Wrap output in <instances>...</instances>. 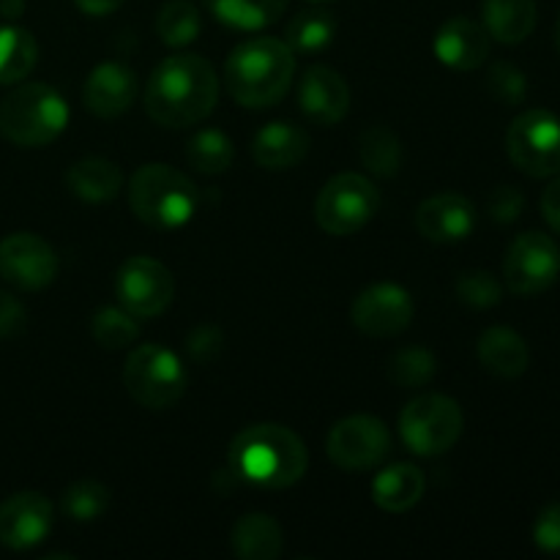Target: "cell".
Wrapping results in <instances>:
<instances>
[{
	"mask_svg": "<svg viewBox=\"0 0 560 560\" xmlns=\"http://www.w3.org/2000/svg\"><path fill=\"white\" fill-rule=\"evenodd\" d=\"M219 102L217 69L202 55L178 52L153 69L145 88V113L159 126L184 129L200 124Z\"/></svg>",
	"mask_w": 560,
	"mask_h": 560,
	"instance_id": "obj_1",
	"label": "cell"
},
{
	"mask_svg": "<svg viewBox=\"0 0 560 560\" xmlns=\"http://www.w3.org/2000/svg\"><path fill=\"white\" fill-rule=\"evenodd\" d=\"M310 454L304 441L290 427H246L230 443V468L238 479L262 490H288L304 479Z\"/></svg>",
	"mask_w": 560,
	"mask_h": 560,
	"instance_id": "obj_2",
	"label": "cell"
},
{
	"mask_svg": "<svg viewBox=\"0 0 560 560\" xmlns=\"http://www.w3.org/2000/svg\"><path fill=\"white\" fill-rule=\"evenodd\" d=\"M295 77V52L271 36L249 38L230 52L224 66L228 93L246 109H266L284 98Z\"/></svg>",
	"mask_w": 560,
	"mask_h": 560,
	"instance_id": "obj_3",
	"label": "cell"
},
{
	"mask_svg": "<svg viewBox=\"0 0 560 560\" xmlns=\"http://www.w3.org/2000/svg\"><path fill=\"white\" fill-rule=\"evenodd\" d=\"M69 126V104L44 82L14 88L0 104V135L20 148H44Z\"/></svg>",
	"mask_w": 560,
	"mask_h": 560,
	"instance_id": "obj_4",
	"label": "cell"
},
{
	"mask_svg": "<svg viewBox=\"0 0 560 560\" xmlns=\"http://www.w3.org/2000/svg\"><path fill=\"white\" fill-rule=\"evenodd\" d=\"M129 206L153 230L184 228L197 208V189L170 164H142L129 178Z\"/></svg>",
	"mask_w": 560,
	"mask_h": 560,
	"instance_id": "obj_5",
	"label": "cell"
},
{
	"mask_svg": "<svg viewBox=\"0 0 560 560\" xmlns=\"http://www.w3.org/2000/svg\"><path fill=\"white\" fill-rule=\"evenodd\" d=\"M186 366L173 350L162 345H140L124 364V386L137 405L148 410H167L184 397Z\"/></svg>",
	"mask_w": 560,
	"mask_h": 560,
	"instance_id": "obj_6",
	"label": "cell"
},
{
	"mask_svg": "<svg viewBox=\"0 0 560 560\" xmlns=\"http://www.w3.org/2000/svg\"><path fill=\"white\" fill-rule=\"evenodd\" d=\"M465 430V416L457 399L446 394H421L405 405L399 416V432L410 452L419 457H441Z\"/></svg>",
	"mask_w": 560,
	"mask_h": 560,
	"instance_id": "obj_7",
	"label": "cell"
},
{
	"mask_svg": "<svg viewBox=\"0 0 560 560\" xmlns=\"http://www.w3.org/2000/svg\"><path fill=\"white\" fill-rule=\"evenodd\" d=\"M381 211V191L366 175L339 173L315 200V222L328 235H353Z\"/></svg>",
	"mask_w": 560,
	"mask_h": 560,
	"instance_id": "obj_8",
	"label": "cell"
},
{
	"mask_svg": "<svg viewBox=\"0 0 560 560\" xmlns=\"http://www.w3.org/2000/svg\"><path fill=\"white\" fill-rule=\"evenodd\" d=\"M506 153L528 178H552L560 173V118L550 109L517 115L506 131Z\"/></svg>",
	"mask_w": 560,
	"mask_h": 560,
	"instance_id": "obj_9",
	"label": "cell"
},
{
	"mask_svg": "<svg viewBox=\"0 0 560 560\" xmlns=\"http://www.w3.org/2000/svg\"><path fill=\"white\" fill-rule=\"evenodd\" d=\"M560 277V249L547 233L530 230L512 241L503 260V279L514 295H539L550 290Z\"/></svg>",
	"mask_w": 560,
	"mask_h": 560,
	"instance_id": "obj_10",
	"label": "cell"
},
{
	"mask_svg": "<svg viewBox=\"0 0 560 560\" xmlns=\"http://www.w3.org/2000/svg\"><path fill=\"white\" fill-rule=\"evenodd\" d=\"M115 295H118L120 306L137 320H151V317L164 315L173 304V273L153 257L135 255L118 268Z\"/></svg>",
	"mask_w": 560,
	"mask_h": 560,
	"instance_id": "obj_11",
	"label": "cell"
},
{
	"mask_svg": "<svg viewBox=\"0 0 560 560\" xmlns=\"http://www.w3.org/2000/svg\"><path fill=\"white\" fill-rule=\"evenodd\" d=\"M326 452L337 468L361 474V470L375 468V465H381L388 457L392 435H388V427L381 419H375V416H348V419L337 421L331 427Z\"/></svg>",
	"mask_w": 560,
	"mask_h": 560,
	"instance_id": "obj_12",
	"label": "cell"
},
{
	"mask_svg": "<svg viewBox=\"0 0 560 560\" xmlns=\"http://www.w3.org/2000/svg\"><path fill=\"white\" fill-rule=\"evenodd\" d=\"M0 277L20 290H44L58 277V255L36 233H11L0 241Z\"/></svg>",
	"mask_w": 560,
	"mask_h": 560,
	"instance_id": "obj_13",
	"label": "cell"
},
{
	"mask_svg": "<svg viewBox=\"0 0 560 560\" xmlns=\"http://www.w3.org/2000/svg\"><path fill=\"white\" fill-rule=\"evenodd\" d=\"M353 323L366 337H397L413 323L416 306L405 288L394 282H377L361 290L353 301Z\"/></svg>",
	"mask_w": 560,
	"mask_h": 560,
	"instance_id": "obj_14",
	"label": "cell"
},
{
	"mask_svg": "<svg viewBox=\"0 0 560 560\" xmlns=\"http://www.w3.org/2000/svg\"><path fill=\"white\" fill-rule=\"evenodd\" d=\"M55 509L42 492H16L0 503V545L9 550H31L52 530Z\"/></svg>",
	"mask_w": 560,
	"mask_h": 560,
	"instance_id": "obj_15",
	"label": "cell"
},
{
	"mask_svg": "<svg viewBox=\"0 0 560 560\" xmlns=\"http://www.w3.org/2000/svg\"><path fill=\"white\" fill-rule=\"evenodd\" d=\"M476 222L474 202L457 191L432 195L416 208V230L432 244H457L474 233Z\"/></svg>",
	"mask_w": 560,
	"mask_h": 560,
	"instance_id": "obj_16",
	"label": "cell"
},
{
	"mask_svg": "<svg viewBox=\"0 0 560 560\" xmlns=\"http://www.w3.org/2000/svg\"><path fill=\"white\" fill-rule=\"evenodd\" d=\"M350 88L331 66L315 63L304 69L299 82V109L320 126H334L348 115Z\"/></svg>",
	"mask_w": 560,
	"mask_h": 560,
	"instance_id": "obj_17",
	"label": "cell"
},
{
	"mask_svg": "<svg viewBox=\"0 0 560 560\" xmlns=\"http://www.w3.org/2000/svg\"><path fill=\"white\" fill-rule=\"evenodd\" d=\"M490 33L470 16H452L432 38L438 60L454 71H474L490 58Z\"/></svg>",
	"mask_w": 560,
	"mask_h": 560,
	"instance_id": "obj_18",
	"label": "cell"
},
{
	"mask_svg": "<svg viewBox=\"0 0 560 560\" xmlns=\"http://www.w3.org/2000/svg\"><path fill=\"white\" fill-rule=\"evenodd\" d=\"M137 98V74L126 63L107 60L88 74L82 102L96 118H120Z\"/></svg>",
	"mask_w": 560,
	"mask_h": 560,
	"instance_id": "obj_19",
	"label": "cell"
},
{
	"mask_svg": "<svg viewBox=\"0 0 560 560\" xmlns=\"http://www.w3.org/2000/svg\"><path fill=\"white\" fill-rule=\"evenodd\" d=\"M252 153L262 170H290L304 162L306 153H310V135L299 124L273 120L257 131Z\"/></svg>",
	"mask_w": 560,
	"mask_h": 560,
	"instance_id": "obj_20",
	"label": "cell"
},
{
	"mask_svg": "<svg viewBox=\"0 0 560 560\" xmlns=\"http://www.w3.org/2000/svg\"><path fill=\"white\" fill-rule=\"evenodd\" d=\"M476 355H479L481 366L487 372H492L498 377H506V381L525 375V370L530 364V350L525 345V339L506 326L487 328L481 334L479 345H476Z\"/></svg>",
	"mask_w": 560,
	"mask_h": 560,
	"instance_id": "obj_21",
	"label": "cell"
},
{
	"mask_svg": "<svg viewBox=\"0 0 560 560\" xmlns=\"http://www.w3.org/2000/svg\"><path fill=\"white\" fill-rule=\"evenodd\" d=\"M66 186L82 202H109L124 189V170L102 156L80 159L66 173Z\"/></svg>",
	"mask_w": 560,
	"mask_h": 560,
	"instance_id": "obj_22",
	"label": "cell"
},
{
	"mask_svg": "<svg viewBox=\"0 0 560 560\" xmlns=\"http://www.w3.org/2000/svg\"><path fill=\"white\" fill-rule=\"evenodd\" d=\"M427 479L421 468L410 463L388 465L386 470L375 476L372 481V501L377 509L388 514H405L421 501L424 495Z\"/></svg>",
	"mask_w": 560,
	"mask_h": 560,
	"instance_id": "obj_23",
	"label": "cell"
},
{
	"mask_svg": "<svg viewBox=\"0 0 560 560\" xmlns=\"http://www.w3.org/2000/svg\"><path fill=\"white\" fill-rule=\"evenodd\" d=\"M536 0H485L481 25L501 44H523L536 27Z\"/></svg>",
	"mask_w": 560,
	"mask_h": 560,
	"instance_id": "obj_24",
	"label": "cell"
},
{
	"mask_svg": "<svg viewBox=\"0 0 560 560\" xmlns=\"http://www.w3.org/2000/svg\"><path fill=\"white\" fill-rule=\"evenodd\" d=\"M282 525L268 514H244L233 525V552L244 560H273L282 556Z\"/></svg>",
	"mask_w": 560,
	"mask_h": 560,
	"instance_id": "obj_25",
	"label": "cell"
},
{
	"mask_svg": "<svg viewBox=\"0 0 560 560\" xmlns=\"http://www.w3.org/2000/svg\"><path fill=\"white\" fill-rule=\"evenodd\" d=\"M219 22L238 31H260L284 14L290 0H202Z\"/></svg>",
	"mask_w": 560,
	"mask_h": 560,
	"instance_id": "obj_26",
	"label": "cell"
},
{
	"mask_svg": "<svg viewBox=\"0 0 560 560\" xmlns=\"http://www.w3.org/2000/svg\"><path fill=\"white\" fill-rule=\"evenodd\" d=\"M38 60V44L20 25H0V85L25 80Z\"/></svg>",
	"mask_w": 560,
	"mask_h": 560,
	"instance_id": "obj_27",
	"label": "cell"
},
{
	"mask_svg": "<svg viewBox=\"0 0 560 560\" xmlns=\"http://www.w3.org/2000/svg\"><path fill=\"white\" fill-rule=\"evenodd\" d=\"M334 36H337V20L331 11L306 9L290 20L288 31H284V44L295 55H315L331 47Z\"/></svg>",
	"mask_w": 560,
	"mask_h": 560,
	"instance_id": "obj_28",
	"label": "cell"
},
{
	"mask_svg": "<svg viewBox=\"0 0 560 560\" xmlns=\"http://www.w3.org/2000/svg\"><path fill=\"white\" fill-rule=\"evenodd\" d=\"M361 164L377 178H394L402 164V142L388 126L377 124L361 135L359 142Z\"/></svg>",
	"mask_w": 560,
	"mask_h": 560,
	"instance_id": "obj_29",
	"label": "cell"
},
{
	"mask_svg": "<svg viewBox=\"0 0 560 560\" xmlns=\"http://www.w3.org/2000/svg\"><path fill=\"white\" fill-rule=\"evenodd\" d=\"M235 159V148L230 137L219 129H202L186 145V162L191 170L202 175H222L228 173Z\"/></svg>",
	"mask_w": 560,
	"mask_h": 560,
	"instance_id": "obj_30",
	"label": "cell"
},
{
	"mask_svg": "<svg viewBox=\"0 0 560 560\" xmlns=\"http://www.w3.org/2000/svg\"><path fill=\"white\" fill-rule=\"evenodd\" d=\"M202 31L200 11L189 3V0H170L159 9L156 16V33L162 38V44L167 47L180 49L189 47Z\"/></svg>",
	"mask_w": 560,
	"mask_h": 560,
	"instance_id": "obj_31",
	"label": "cell"
},
{
	"mask_svg": "<svg viewBox=\"0 0 560 560\" xmlns=\"http://www.w3.org/2000/svg\"><path fill=\"white\" fill-rule=\"evenodd\" d=\"M91 331L104 350H126L140 337V323L124 306H104L93 315Z\"/></svg>",
	"mask_w": 560,
	"mask_h": 560,
	"instance_id": "obj_32",
	"label": "cell"
},
{
	"mask_svg": "<svg viewBox=\"0 0 560 560\" xmlns=\"http://www.w3.org/2000/svg\"><path fill=\"white\" fill-rule=\"evenodd\" d=\"M109 506V490L102 485V481H74L69 490L63 492V501H60V509H63L66 517L71 523H93V520L102 517Z\"/></svg>",
	"mask_w": 560,
	"mask_h": 560,
	"instance_id": "obj_33",
	"label": "cell"
},
{
	"mask_svg": "<svg viewBox=\"0 0 560 560\" xmlns=\"http://www.w3.org/2000/svg\"><path fill=\"white\" fill-rule=\"evenodd\" d=\"M438 361L427 348H402L388 359L386 375L399 388H421L435 377Z\"/></svg>",
	"mask_w": 560,
	"mask_h": 560,
	"instance_id": "obj_34",
	"label": "cell"
},
{
	"mask_svg": "<svg viewBox=\"0 0 560 560\" xmlns=\"http://www.w3.org/2000/svg\"><path fill=\"white\" fill-rule=\"evenodd\" d=\"M454 293L470 310H492L503 299V288L495 273L481 271V268H470V271L459 273L457 282H454Z\"/></svg>",
	"mask_w": 560,
	"mask_h": 560,
	"instance_id": "obj_35",
	"label": "cell"
},
{
	"mask_svg": "<svg viewBox=\"0 0 560 560\" xmlns=\"http://www.w3.org/2000/svg\"><path fill=\"white\" fill-rule=\"evenodd\" d=\"M487 88L503 104H520L528 96V80L514 63H495L487 74Z\"/></svg>",
	"mask_w": 560,
	"mask_h": 560,
	"instance_id": "obj_36",
	"label": "cell"
},
{
	"mask_svg": "<svg viewBox=\"0 0 560 560\" xmlns=\"http://www.w3.org/2000/svg\"><path fill=\"white\" fill-rule=\"evenodd\" d=\"M523 208H525V197L517 186H498V189L490 195V200H487V211H490V217L501 224L517 222Z\"/></svg>",
	"mask_w": 560,
	"mask_h": 560,
	"instance_id": "obj_37",
	"label": "cell"
},
{
	"mask_svg": "<svg viewBox=\"0 0 560 560\" xmlns=\"http://www.w3.org/2000/svg\"><path fill=\"white\" fill-rule=\"evenodd\" d=\"M534 541L547 556H560V503L541 509L534 523Z\"/></svg>",
	"mask_w": 560,
	"mask_h": 560,
	"instance_id": "obj_38",
	"label": "cell"
},
{
	"mask_svg": "<svg viewBox=\"0 0 560 560\" xmlns=\"http://www.w3.org/2000/svg\"><path fill=\"white\" fill-rule=\"evenodd\" d=\"M222 342L224 339H222V331H219V328L200 326L189 334V339H186V348H189L191 359L200 361V364H208V361H213L219 355Z\"/></svg>",
	"mask_w": 560,
	"mask_h": 560,
	"instance_id": "obj_39",
	"label": "cell"
},
{
	"mask_svg": "<svg viewBox=\"0 0 560 560\" xmlns=\"http://www.w3.org/2000/svg\"><path fill=\"white\" fill-rule=\"evenodd\" d=\"M27 312L9 290H0V339H11L25 331Z\"/></svg>",
	"mask_w": 560,
	"mask_h": 560,
	"instance_id": "obj_40",
	"label": "cell"
},
{
	"mask_svg": "<svg viewBox=\"0 0 560 560\" xmlns=\"http://www.w3.org/2000/svg\"><path fill=\"white\" fill-rule=\"evenodd\" d=\"M541 217L556 233H560V173L552 175V184L541 195Z\"/></svg>",
	"mask_w": 560,
	"mask_h": 560,
	"instance_id": "obj_41",
	"label": "cell"
},
{
	"mask_svg": "<svg viewBox=\"0 0 560 560\" xmlns=\"http://www.w3.org/2000/svg\"><path fill=\"white\" fill-rule=\"evenodd\" d=\"M126 0H74L77 9L88 16H109L124 5Z\"/></svg>",
	"mask_w": 560,
	"mask_h": 560,
	"instance_id": "obj_42",
	"label": "cell"
},
{
	"mask_svg": "<svg viewBox=\"0 0 560 560\" xmlns=\"http://www.w3.org/2000/svg\"><path fill=\"white\" fill-rule=\"evenodd\" d=\"M22 11H25V3H22V0H0V14L9 16V20L20 16Z\"/></svg>",
	"mask_w": 560,
	"mask_h": 560,
	"instance_id": "obj_43",
	"label": "cell"
},
{
	"mask_svg": "<svg viewBox=\"0 0 560 560\" xmlns=\"http://www.w3.org/2000/svg\"><path fill=\"white\" fill-rule=\"evenodd\" d=\"M556 44H558V52H560V16H558V25H556Z\"/></svg>",
	"mask_w": 560,
	"mask_h": 560,
	"instance_id": "obj_44",
	"label": "cell"
},
{
	"mask_svg": "<svg viewBox=\"0 0 560 560\" xmlns=\"http://www.w3.org/2000/svg\"><path fill=\"white\" fill-rule=\"evenodd\" d=\"M317 3H328V0H317Z\"/></svg>",
	"mask_w": 560,
	"mask_h": 560,
	"instance_id": "obj_45",
	"label": "cell"
}]
</instances>
